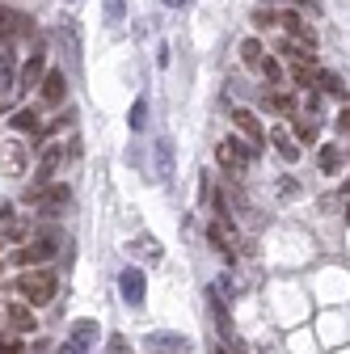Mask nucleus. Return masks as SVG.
<instances>
[{
	"label": "nucleus",
	"instance_id": "nucleus-1",
	"mask_svg": "<svg viewBox=\"0 0 350 354\" xmlns=\"http://www.w3.org/2000/svg\"><path fill=\"white\" fill-rule=\"evenodd\" d=\"M55 274L51 270H26V274H17V283H13V291H21L26 295V304H34V308H42V304H51L55 299Z\"/></svg>",
	"mask_w": 350,
	"mask_h": 354
},
{
	"label": "nucleus",
	"instance_id": "nucleus-2",
	"mask_svg": "<svg viewBox=\"0 0 350 354\" xmlns=\"http://www.w3.org/2000/svg\"><path fill=\"white\" fill-rule=\"evenodd\" d=\"M207 236H211V245L220 249L228 261H237V253H241V232H237V224L228 219V211H224V207H215V219H211Z\"/></svg>",
	"mask_w": 350,
	"mask_h": 354
},
{
	"label": "nucleus",
	"instance_id": "nucleus-3",
	"mask_svg": "<svg viewBox=\"0 0 350 354\" xmlns=\"http://www.w3.org/2000/svg\"><path fill=\"white\" fill-rule=\"evenodd\" d=\"M55 249H59V232L51 228V232H42L34 245H26V249H17V266H42L47 257H55Z\"/></svg>",
	"mask_w": 350,
	"mask_h": 354
},
{
	"label": "nucleus",
	"instance_id": "nucleus-4",
	"mask_svg": "<svg viewBox=\"0 0 350 354\" xmlns=\"http://www.w3.org/2000/svg\"><path fill=\"white\" fill-rule=\"evenodd\" d=\"M215 152H220V165H224L232 177H241V173L249 169V160H253L257 148H245V144H237V140H220V148H215Z\"/></svg>",
	"mask_w": 350,
	"mask_h": 354
},
{
	"label": "nucleus",
	"instance_id": "nucleus-5",
	"mask_svg": "<svg viewBox=\"0 0 350 354\" xmlns=\"http://www.w3.org/2000/svg\"><path fill=\"white\" fill-rule=\"evenodd\" d=\"M118 291H122V299H127L131 308H140V304H144L148 279H144V270H140V266H127V270L118 274Z\"/></svg>",
	"mask_w": 350,
	"mask_h": 354
},
{
	"label": "nucleus",
	"instance_id": "nucleus-6",
	"mask_svg": "<svg viewBox=\"0 0 350 354\" xmlns=\"http://www.w3.org/2000/svg\"><path fill=\"white\" fill-rule=\"evenodd\" d=\"M30 198H38V211H42V219H55L59 211H68V203H72V186H51L47 194L30 190Z\"/></svg>",
	"mask_w": 350,
	"mask_h": 354
},
{
	"label": "nucleus",
	"instance_id": "nucleus-7",
	"mask_svg": "<svg viewBox=\"0 0 350 354\" xmlns=\"http://www.w3.org/2000/svg\"><path fill=\"white\" fill-rule=\"evenodd\" d=\"M148 354H190V337L186 333H148Z\"/></svg>",
	"mask_w": 350,
	"mask_h": 354
},
{
	"label": "nucleus",
	"instance_id": "nucleus-8",
	"mask_svg": "<svg viewBox=\"0 0 350 354\" xmlns=\"http://www.w3.org/2000/svg\"><path fill=\"white\" fill-rule=\"evenodd\" d=\"M232 122L241 127V136H249V148H261V144H266V131H261V122H257L253 110H232Z\"/></svg>",
	"mask_w": 350,
	"mask_h": 354
},
{
	"label": "nucleus",
	"instance_id": "nucleus-9",
	"mask_svg": "<svg viewBox=\"0 0 350 354\" xmlns=\"http://www.w3.org/2000/svg\"><path fill=\"white\" fill-rule=\"evenodd\" d=\"M283 30H287L295 42H304V47H313V51H317V30L304 21L300 13H283Z\"/></svg>",
	"mask_w": 350,
	"mask_h": 354
},
{
	"label": "nucleus",
	"instance_id": "nucleus-10",
	"mask_svg": "<svg viewBox=\"0 0 350 354\" xmlns=\"http://www.w3.org/2000/svg\"><path fill=\"white\" fill-rule=\"evenodd\" d=\"M34 26H30V17H21V13H9V9H0V42H13L17 34H30Z\"/></svg>",
	"mask_w": 350,
	"mask_h": 354
},
{
	"label": "nucleus",
	"instance_id": "nucleus-11",
	"mask_svg": "<svg viewBox=\"0 0 350 354\" xmlns=\"http://www.w3.org/2000/svg\"><path fill=\"white\" fill-rule=\"evenodd\" d=\"M64 97H68V88H64V72H59V68H51L47 76H42V102H47V106H64Z\"/></svg>",
	"mask_w": 350,
	"mask_h": 354
},
{
	"label": "nucleus",
	"instance_id": "nucleus-12",
	"mask_svg": "<svg viewBox=\"0 0 350 354\" xmlns=\"http://www.w3.org/2000/svg\"><path fill=\"white\" fill-rule=\"evenodd\" d=\"M42 64H47V55L34 51V55L26 59V68H21V76H17V84H21V88H34V84L42 80Z\"/></svg>",
	"mask_w": 350,
	"mask_h": 354
},
{
	"label": "nucleus",
	"instance_id": "nucleus-13",
	"mask_svg": "<svg viewBox=\"0 0 350 354\" xmlns=\"http://www.w3.org/2000/svg\"><path fill=\"white\" fill-rule=\"evenodd\" d=\"M156 177H165V182L173 177V140L169 136L156 140Z\"/></svg>",
	"mask_w": 350,
	"mask_h": 354
},
{
	"label": "nucleus",
	"instance_id": "nucleus-14",
	"mask_svg": "<svg viewBox=\"0 0 350 354\" xmlns=\"http://www.w3.org/2000/svg\"><path fill=\"white\" fill-rule=\"evenodd\" d=\"M9 325L17 329V333H34L38 325H34V313H30V304H9Z\"/></svg>",
	"mask_w": 350,
	"mask_h": 354
},
{
	"label": "nucleus",
	"instance_id": "nucleus-15",
	"mask_svg": "<svg viewBox=\"0 0 350 354\" xmlns=\"http://www.w3.org/2000/svg\"><path fill=\"white\" fill-rule=\"evenodd\" d=\"M59 160H64V148L59 144H47V152H42V160H38V182L47 186V177L59 169Z\"/></svg>",
	"mask_w": 350,
	"mask_h": 354
},
{
	"label": "nucleus",
	"instance_id": "nucleus-16",
	"mask_svg": "<svg viewBox=\"0 0 350 354\" xmlns=\"http://www.w3.org/2000/svg\"><path fill=\"white\" fill-rule=\"evenodd\" d=\"M270 144H275V152H279V156H283L287 165H291V160H300V144H295V140L287 136L283 127H279V131H270Z\"/></svg>",
	"mask_w": 350,
	"mask_h": 354
},
{
	"label": "nucleus",
	"instance_id": "nucleus-17",
	"mask_svg": "<svg viewBox=\"0 0 350 354\" xmlns=\"http://www.w3.org/2000/svg\"><path fill=\"white\" fill-rule=\"evenodd\" d=\"M317 131H321V114L317 118H295V144H317Z\"/></svg>",
	"mask_w": 350,
	"mask_h": 354
},
{
	"label": "nucleus",
	"instance_id": "nucleus-18",
	"mask_svg": "<svg viewBox=\"0 0 350 354\" xmlns=\"http://www.w3.org/2000/svg\"><path fill=\"white\" fill-rule=\"evenodd\" d=\"M261 106H266L270 114H295V97L291 93H266V97H261Z\"/></svg>",
	"mask_w": 350,
	"mask_h": 354
},
{
	"label": "nucleus",
	"instance_id": "nucleus-19",
	"mask_svg": "<svg viewBox=\"0 0 350 354\" xmlns=\"http://www.w3.org/2000/svg\"><path fill=\"white\" fill-rule=\"evenodd\" d=\"M261 59H266L261 42H257V38H245V42H241V64H245V68H261Z\"/></svg>",
	"mask_w": 350,
	"mask_h": 354
},
{
	"label": "nucleus",
	"instance_id": "nucleus-20",
	"mask_svg": "<svg viewBox=\"0 0 350 354\" xmlns=\"http://www.w3.org/2000/svg\"><path fill=\"white\" fill-rule=\"evenodd\" d=\"M317 84L325 88L329 97H346V84H342V76H338V72H325V68H317Z\"/></svg>",
	"mask_w": 350,
	"mask_h": 354
},
{
	"label": "nucleus",
	"instance_id": "nucleus-21",
	"mask_svg": "<svg viewBox=\"0 0 350 354\" xmlns=\"http://www.w3.org/2000/svg\"><path fill=\"white\" fill-rule=\"evenodd\" d=\"M72 342L93 346V342H98V321H76V325H72Z\"/></svg>",
	"mask_w": 350,
	"mask_h": 354
},
{
	"label": "nucleus",
	"instance_id": "nucleus-22",
	"mask_svg": "<svg viewBox=\"0 0 350 354\" xmlns=\"http://www.w3.org/2000/svg\"><path fill=\"white\" fill-rule=\"evenodd\" d=\"M127 122H131V131H144V127H148V97H136V106H131Z\"/></svg>",
	"mask_w": 350,
	"mask_h": 354
},
{
	"label": "nucleus",
	"instance_id": "nucleus-23",
	"mask_svg": "<svg viewBox=\"0 0 350 354\" xmlns=\"http://www.w3.org/2000/svg\"><path fill=\"white\" fill-rule=\"evenodd\" d=\"M317 156H321V173H338V169H342V152H338L333 144H325Z\"/></svg>",
	"mask_w": 350,
	"mask_h": 354
},
{
	"label": "nucleus",
	"instance_id": "nucleus-24",
	"mask_svg": "<svg viewBox=\"0 0 350 354\" xmlns=\"http://www.w3.org/2000/svg\"><path fill=\"white\" fill-rule=\"evenodd\" d=\"M253 26H257V30H275V26H283V13H270V9H257V13H253Z\"/></svg>",
	"mask_w": 350,
	"mask_h": 354
},
{
	"label": "nucleus",
	"instance_id": "nucleus-25",
	"mask_svg": "<svg viewBox=\"0 0 350 354\" xmlns=\"http://www.w3.org/2000/svg\"><path fill=\"white\" fill-rule=\"evenodd\" d=\"M257 72H261V76H266L270 84H279V80H283V64H279L275 55H266V59H261V68H257Z\"/></svg>",
	"mask_w": 350,
	"mask_h": 354
},
{
	"label": "nucleus",
	"instance_id": "nucleus-26",
	"mask_svg": "<svg viewBox=\"0 0 350 354\" xmlns=\"http://www.w3.org/2000/svg\"><path fill=\"white\" fill-rule=\"evenodd\" d=\"M13 88V59L9 55H0V97H5Z\"/></svg>",
	"mask_w": 350,
	"mask_h": 354
},
{
	"label": "nucleus",
	"instance_id": "nucleus-27",
	"mask_svg": "<svg viewBox=\"0 0 350 354\" xmlns=\"http://www.w3.org/2000/svg\"><path fill=\"white\" fill-rule=\"evenodd\" d=\"M13 131H38L34 110H17V114H13Z\"/></svg>",
	"mask_w": 350,
	"mask_h": 354
},
{
	"label": "nucleus",
	"instance_id": "nucleus-28",
	"mask_svg": "<svg viewBox=\"0 0 350 354\" xmlns=\"http://www.w3.org/2000/svg\"><path fill=\"white\" fill-rule=\"evenodd\" d=\"M5 173H9V177H17V173H26V152H17V148H13V152L5 156Z\"/></svg>",
	"mask_w": 350,
	"mask_h": 354
},
{
	"label": "nucleus",
	"instance_id": "nucleus-29",
	"mask_svg": "<svg viewBox=\"0 0 350 354\" xmlns=\"http://www.w3.org/2000/svg\"><path fill=\"white\" fill-rule=\"evenodd\" d=\"M0 354H26V346L13 333H0Z\"/></svg>",
	"mask_w": 350,
	"mask_h": 354
},
{
	"label": "nucleus",
	"instance_id": "nucleus-30",
	"mask_svg": "<svg viewBox=\"0 0 350 354\" xmlns=\"http://www.w3.org/2000/svg\"><path fill=\"white\" fill-rule=\"evenodd\" d=\"M275 190H279L283 198H295V194H300V182H295V177H279V186H275Z\"/></svg>",
	"mask_w": 350,
	"mask_h": 354
},
{
	"label": "nucleus",
	"instance_id": "nucleus-31",
	"mask_svg": "<svg viewBox=\"0 0 350 354\" xmlns=\"http://www.w3.org/2000/svg\"><path fill=\"white\" fill-rule=\"evenodd\" d=\"M122 13H127L122 0H106V21H110V26H114V21H122Z\"/></svg>",
	"mask_w": 350,
	"mask_h": 354
},
{
	"label": "nucleus",
	"instance_id": "nucleus-32",
	"mask_svg": "<svg viewBox=\"0 0 350 354\" xmlns=\"http://www.w3.org/2000/svg\"><path fill=\"white\" fill-rule=\"evenodd\" d=\"M106 354H131V342H127L122 333H114V337H110V346H106Z\"/></svg>",
	"mask_w": 350,
	"mask_h": 354
},
{
	"label": "nucleus",
	"instance_id": "nucleus-33",
	"mask_svg": "<svg viewBox=\"0 0 350 354\" xmlns=\"http://www.w3.org/2000/svg\"><path fill=\"white\" fill-rule=\"evenodd\" d=\"M300 13H308V17L317 13V17H321V13H325V5H321V0H300Z\"/></svg>",
	"mask_w": 350,
	"mask_h": 354
},
{
	"label": "nucleus",
	"instance_id": "nucleus-34",
	"mask_svg": "<svg viewBox=\"0 0 350 354\" xmlns=\"http://www.w3.org/2000/svg\"><path fill=\"white\" fill-rule=\"evenodd\" d=\"M59 354H89V346H80V342H68Z\"/></svg>",
	"mask_w": 350,
	"mask_h": 354
},
{
	"label": "nucleus",
	"instance_id": "nucleus-35",
	"mask_svg": "<svg viewBox=\"0 0 350 354\" xmlns=\"http://www.w3.org/2000/svg\"><path fill=\"white\" fill-rule=\"evenodd\" d=\"M338 131H346V136H350V106H346V110L338 114Z\"/></svg>",
	"mask_w": 350,
	"mask_h": 354
},
{
	"label": "nucleus",
	"instance_id": "nucleus-36",
	"mask_svg": "<svg viewBox=\"0 0 350 354\" xmlns=\"http://www.w3.org/2000/svg\"><path fill=\"white\" fill-rule=\"evenodd\" d=\"M9 211H13V203H9V198H0V224L9 219Z\"/></svg>",
	"mask_w": 350,
	"mask_h": 354
},
{
	"label": "nucleus",
	"instance_id": "nucleus-37",
	"mask_svg": "<svg viewBox=\"0 0 350 354\" xmlns=\"http://www.w3.org/2000/svg\"><path fill=\"white\" fill-rule=\"evenodd\" d=\"M165 5H169V9H178V5H186V0H165Z\"/></svg>",
	"mask_w": 350,
	"mask_h": 354
},
{
	"label": "nucleus",
	"instance_id": "nucleus-38",
	"mask_svg": "<svg viewBox=\"0 0 350 354\" xmlns=\"http://www.w3.org/2000/svg\"><path fill=\"white\" fill-rule=\"evenodd\" d=\"M5 241H9V236H0V249H5Z\"/></svg>",
	"mask_w": 350,
	"mask_h": 354
},
{
	"label": "nucleus",
	"instance_id": "nucleus-39",
	"mask_svg": "<svg viewBox=\"0 0 350 354\" xmlns=\"http://www.w3.org/2000/svg\"><path fill=\"white\" fill-rule=\"evenodd\" d=\"M346 219H350V203H346Z\"/></svg>",
	"mask_w": 350,
	"mask_h": 354
},
{
	"label": "nucleus",
	"instance_id": "nucleus-40",
	"mask_svg": "<svg viewBox=\"0 0 350 354\" xmlns=\"http://www.w3.org/2000/svg\"><path fill=\"white\" fill-rule=\"evenodd\" d=\"M266 5H279V0H266Z\"/></svg>",
	"mask_w": 350,
	"mask_h": 354
},
{
	"label": "nucleus",
	"instance_id": "nucleus-41",
	"mask_svg": "<svg viewBox=\"0 0 350 354\" xmlns=\"http://www.w3.org/2000/svg\"><path fill=\"white\" fill-rule=\"evenodd\" d=\"M215 354H228V350H215Z\"/></svg>",
	"mask_w": 350,
	"mask_h": 354
},
{
	"label": "nucleus",
	"instance_id": "nucleus-42",
	"mask_svg": "<svg viewBox=\"0 0 350 354\" xmlns=\"http://www.w3.org/2000/svg\"><path fill=\"white\" fill-rule=\"evenodd\" d=\"M346 194H350V182H346Z\"/></svg>",
	"mask_w": 350,
	"mask_h": 354
},
{
	"label": "nucleus",
	"instance_id": "nucleus-43",
	"mask_svg": "<svg viewBox=\"0 0 350 354\" xmlns=\"http://www.w3.org/2000/svg\"><path fill=\"white\" fill-rule=\"evenodd\" d=\"M68 5H72V0H68Z\"/></svg>",
	"mask_w": 350,
	"mask_h": 354
}]
</instances>
